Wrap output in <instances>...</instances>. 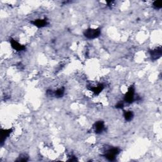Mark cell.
<instances>
[{
    "instance_id": "1",
    "label": "cell",
    "mask_w": 162,
    "mask_h": 162,
    "mask_svg": "<svg viewBox=\"0 0 162 162\" xmlns=\"http://www.w3.org/2000/svg\"><path fill=\"white\" fill-rule=\"evenodd\" d=\"M100 34H101V29H100V28H89L84 32V36L89 39H96V38L100 36Z\"/></svg>"
},
{
    "instance_id": "2",
    "label": "cell",
    "mask_w": 162,
    "mask_h": 162,
    "mask_svg": "<svg viewBox=\"0 0 162 162\" xmlns=\"http://www.w3.org/2000/svg\"><path fill=\"white\" fill-rule=\"evenodd\" d=\"M120 151L118 148H117V147H112V148L109 149L106 151L105 154L104 155V156L109 161H113L115 159L116 156L120 153Z\"/></svg>"
},
{
    "instance_id": "3",
    "label": "cell",
    "mask_w": 162,
    "mask_h": 162,
    "mask_svg": "<svg viewBox=\"0 0 162 162\" xmlns=\"http://www.w3.org/2000/svg\"><path fill=\"white\" fill-rule=\"evenodd\" d=\"M135 100V89L133 85L128 88L124 96V101L127 103H132Z\"/></svg>"
},
{
    "instance_id": "4",
    "label": "cell",
    "mask_w": 162,
    "mask_h": 162,
    "mask_svg": "<svg viewBox=\"0 0 162 162\" xmlns=\"http://www.w3.org/2000/svg\"><path fill=\"white\" fill-rule=\"evenodd\" d=\"M162 55L161 47H157L156 49L152 50L150 51V56L152 60L155 61L159 59Z\"/></svg>"
},
{
    "instance_id": "5",
    "label": "cell",
    "mask_w": 162,
    "mask_h": 162,
    "mask_svg": "<svg viewBox=\"0 0 162 162\" xmlns=\"http://www.w3.org/2000/svg\"><path fill=\"white\" fill-rule=\"evenodd\" d=\"M94 132L96 134H101V133L104 131V128H105V126H104V123L103 121H98L94 123Z\"/></svg>"
},
{
    "instance_id": "6",
    "label": "cell",
    "mask_w": 162,
    "mask_h": 162,
    "mask_svg": "<svg viewBox=\"0 0 162 162\" xmlns=\"http://www.w3.org/2000/svg\"><path fill=\"white\" fill-rule=\"evenodd\" d=\"M10 43L13 48L17 51H22L26 49V47L24 46L20 45L19 42H18L15 39H11Z\"/></svg>"
},
{
    "instance_id": "7",
    "label": "cell",
    "mask_w": 162,
    "mask_h": 162,
    "mask_svg": "<svg viewBox=\"0 0 162 162\" xmlns=\"http://www.w3.org/2000/svg\"><path fill=\"white\" fill-rule=\"evenodd\" d=\"M31 23H32L33 25L39 27V28H41V27H44L45 26H46L47 25V21L46 20V19H37V20H33L32 22H31Z\"/></svg>"
},
{
    "instance_id": "8",
    "label": "cell",
    "mask_w": 162,
    "mask_h": 162,
    "mask_svg": "<svg viewBox=\"0 0 162 162\" xmlns=\"http://www.w3.org/2000/svg\"><path fill=\"white\" fill-rule=\"evenodd\" d=\"M12 132V129H4L1 130V144H3V142L6 140L7 138L9 136V134H11Z\"/></svg>"
},
{
    "instance_id": "9",
    "label": "cell",
    "mask_w": 162,
    "mask_h": 162,
    "mask_svg": "<svg viewBox=\"0 0 162 162\" xmlns=\"http://www.w3.org/2000/svg\"><path fill=\"white\" fill-rule=\"evenodd\" d=\"M123 117L125 120L127 122H130L134 117V113L132 111H124L123 112Z\"/></svg>"
},
{
    "instance_id": "10",
    "label": "cell",
    "mask_w": 162,
    "mask_h": 162,
    "mask_svg": "<svg viewBox=\"0 0 162 162\" xmlns=\"http://www.w3.org/2000/svg\"><path fill=\"white\" fill-rule=\"evenodd\" d=\"M103 88H104V85L102 84H98V85H96V86L91 88H90V90H91L92 91L94 92L95 94H98L102 91Z\"/></svg>"
},
{
    "instance_id": "11",
    "label": "cell",
    "mask_w": 162,
    "mask_h": 162,
    "mask_svg": "<svg viewBox=\"0 0 162 162\" xmlns=\"http://www.w3.org/2000/svg\"><path fill=\"white\" fill-rule=\"evenodd\" d=\"M64 93H65V88H61L55 90V92H53V96H55L56 98H61L63 96Z\"/></svg>"
},
{
    "instance_id": "12",
    "label": "cell",
    "mask_w": 162,
    "mask_h": 162,
    "mask_svg": "<svg viewBox=\"0 0 162 162\" xmlns=\"http://www.w3.org/2000/svg\"><path fill=\"white\" fill-rule=\"evenodd\" d=\"M153 5L156 9H161L162 8V3L160 1H155L153 2Z\"/></svg>"
},
{
    "instance_id": "13",
    "label": "cell",
    "mask_w": 162,
    "mask_h": 162,
    "mask_svg": "<svg viewBox=\"0 0 162 162\" xmlns=\"http://www.w3.org/2000/svg\"><path fill=\"white\" fill-rule=\"evenodd\" d=\"M123 107V103L122 102H119L116 104V108H120L122 109Z\"/></svg>"
}]
</instances>
